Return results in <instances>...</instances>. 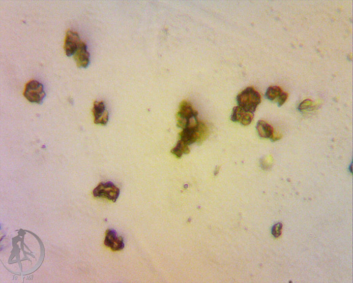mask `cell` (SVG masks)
<instances>
[{"label": "cell", "instance_id": "1", "mask_svg": "<svg viewBox=\"0 0 353 283\" xmlns=\"http://www.w3.org/2000/svg\"><path fill=\"white\" fill-rule=\"evenodd\" d=\"M208 135V129L201 122L183 128L180 133V141L188 146L196 142H202Z\"/></svg>", "mask_w": 353, "mask_h": 283}, {"label": "cell", "instance_id": "2", "mask_svg": "<svg viewBox=\"0 0 353 283\" xmlns=\"http://www.w3.org/2000/svg\"><path fill=\"white\" fill-rule=\"evenodd\" d=\"M238 106L248 112L255 113L262 98L259 93L252 87L246 88L236 97Z\"/></svg>", "mask_w": 353, "mask_h": 283}, {"label": "cell", "instance_id": "3", "mask_svg": "<svg viewBox=\"0 0 353 283\" xmlns=\"http://www.w3.org/2000/svg\"><path fill=\"white\" fill-rule=\"evenodd\" d=\"M198 111L193 108L190 102L183 101L179 106V111L176 114L177 126L181 128H185L199 123Z\"/></svg>", "mask_w": 353, "mask_h": 283}, {"label": "cell", "instance_id": "4", "mask_svg": "<svg viewBox=\"0 0 353 283\" xmlns=\"http://www.w3.org/2000/svg\"><path fill=\"white\" fill-rule=\"evenodd\" d=\"M24 96L29 102L42 104L46 97L43 84L33 80L27 84Z\"/></svg>", "mask_w": 353, "mask_h": 283}, {"label": "cell", "instance_id": "5", "mask_svg": "<svg viewBox=\"0 0 353 283\" xmlns=\"http://www.w3.org/2000/svg\"><path fill=\"white\" fill-rule=\"evenodd\" d=\"M120 189L111 181L101 183L93 191L94 197L105 198L116 202L120 195Z\"/></svg>", "mask_w": 353, "mask_h": 283}, {"label": "cell", "instance_id": "6", "mask_svg": "<svg viewBox=\"0 0 353 283\" xmlns=\"http://www.w3.org/2000/svg\"><path fill=\"white\" fill-rule=\"evenodd\" d=\"M81 43L80 36L78 33L70 31L67 32L64 44L66 56L71 57L75 55Z\"/></svg>", "mask_w": 353, "mask_h": 283}, {"label": "cell", "instance_id": "7", "mask_svg": "<svg viewBox=\"0 0 353 283\" xmlns=\"http://www.w3.org/2000/svg\"><path fill=\"white\" fill-rule=\"evenodd\" d=\"M93 113L94 123L102 126H106L108 124L109 113L103 101H95L94 103Z\"/></svg>", "mask_w": 353, "mask_h": 283}, {"label": "cell", "instance_id": "8", "mask_svg": "<svg viewBox=\"0 0 353 283\" xmlns=\"http://www.w3.org/2000/svg\"><path fill=\"white\" fill-rule=\"evenodd\" d=\"M254 118V113L248 112L239 106H235L233 108L231 120L235 123H239L243 126L250 125Z\"/></svg>", "mask_w": 353, "mask_h": 283}, {"label": "cell", "instance_id": "9", "mask_svg": "<svg viewBox=\"0 0 353 283\" xmlns=\"http://www.w3.org/2000/svg\"><path fill=\"white\" fill-rule=\"evenodd\" d=\"M104 244L114 251L122 250L125 247L123 238L118 237L117 232L113 229L108 230L107 232Z\"/></svg>", "mask_w": 353, "mask_h": 283}, {"label": "cell", "instance_id": "10", "mask_svg": "<svg viewBox=\"0 0 353 283\" xmlns=\"http://www.w3.org/2000/svg\"><path fill=\"white\" fill-rule=\"evenodd\" d=\"M74 56L79 68H86L90 63V55L88 51V46L83 42Z\"/></svg>", "mask_w": 353, "mask_h": 283}, {"label": "cell", "instance_id": "11", "mask_svg": "<svg viewBox=\"0 0 353 283\" xmlns=\"http://www.w3.org/2000/svg\"><path fill=\"white\" fill-rule=\"evenodd\" d=\"M256 128L261 138L271 139L274 133L272 126L264 121H258Z\"/></svg>", "mask_w": 353, "mask_h": 283}, {"label": "cell", "instance_id": "12", "mask_svg": "<svg viewBox=\"0 0 353 283\" xmlns=\"http://www.w3.org/2000/svg\"><path fill=\"white\" fill-rule=\"evenodd\" d=\"M190 150L189 149L188 146L186 145V144L182 142V141L179 140L176 147L171 151V153H172L174 155H175L176 157L180 158L183 155L190 153Z\"/></svg>", "mask_w": 353, "mask_h": 283}, {"label": "cell", "instance_id": "13", "mask_svg": "<svg viewBox=\"0 0 353 283\" xmlns=\"http://www.w3.org/2000/svg\"><path fill=\"white\" fill-rule=\"evenodd\" d=\"M282 90L278 86H270L265 92V98L268 100L273 101L278 98L280 94L282 93Z\"/></svg>", "mask_w": 353, "mask_h": 283}, {"label": "cell", "instance_id": "14", "mask_svg": "<svg viewBox=\"0 0 353 283\" xmlns=\"http://www.w3.org/2000/svg\"><path fill=\"white\" fill-rule=\"evenodd\" d=\"M313 107H314V106H313V101L309 100V99H307V100L303 101L300 104L299 110L302 112V111L309 110V109L313 110Z\"/></svg>", "mask_w": 353, "mask_h": 283}, {"label": "cell", "instance_id": "15", "mask_svg": "<svg viewBox=\"0 0 353 283\" xmlns=\"http://www.w3.org/2000/svg\"><path fill=\"white\" fill-rule=\"evenodd\" d=\"M282 224H280V223H278V224H275L274 226H273L272 228V233L273 235L275 237H279V236L281 235V233H282Z\"/></svg>", "mask_w": 353, "mask_h": 283}, {"label": "cell", "instance_id": "16", "mask_svg": "<svg viewBox=\"0 0 353 283\" xmlns=\"http://www.w3.org/2000/svg\"><path fill=\"white\" fill-rule=\"evenodd\" d=\"M288 97V94L287 93L282 92V93L280 94V95L278 98V106L280 107L283 104L286 102Z\"/></svg>", "mask_w": 353, "mask_h": 283}]
</instances>
